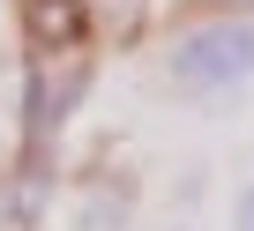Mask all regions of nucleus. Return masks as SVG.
Here are the masks:
<instances>
[{
	"mask_svg": "<svg viewBox=\"0 0 254 231\" xmlns=\"http://www.w3.org/2000/svg\"><path fill=\"white\" fill-rule=\"evenodd\" d=\"M232 231H254V186H239V201H232Z\"/></svg>",
	"mask_w": 254,
	"mask_h": 231,
	"instance_id": "4",
	"label": "nucleus"
},
{
	"mask_svg": "<svg viewBox=\"0 0 254 231\" xmlns=\"http://www.w3.org/2000/svg\"><path fill=\"white\" fill-rule=\"evenodd\" d=\"M165 82L187 97H224L239 82H254V15H209L187 23L165 45Z\"/></svg>",
	"mask_w": 254,
	"mask_h": 231,
	"instance_id": "1",
	"label": "nucleus"
},
{
	"mask_svg": "<svg viewBox=\"0 0 254 231\" xmlns=\"http://www.w3.org/2000/svg\"><path fill=\"white\" fill-rule=\"evenodd\" d=\"M172 231H194V224H172Z\"/></svg>",
	"mask_w": 254,
	"mask_h": 231,
	"instance_id": "6",
	"label": "nucleus"
},
{
	"mask_svg": "<svg viewBox=\"0 0 254 231\" xmlns=\"http://www.w3.org/2000/svg\"><path fill=\"white\" fill-rule=\"evenodd\" d=\"M127 216H135V186L127 179H90L75 201V231H120Z\"/></svg>",
	"mask_w": 254,
	"mask_h": 231,
	"instance_id": "3",
	"label": "nucleus"
},
{
	"mask_svg": "<svg viewBox=\"0 0 254 231\" xmlns=\"http://www.w3.org/2000/svg\"><path fill=\"white\" fill-rule=\"evenodd\" d=\"M23 30L38 52H75L82 45V0H23Z\"/></svg>",
	"mask_w": 254,
	"mask_h": 231,
	"instance_id": "2",
	"label": "nucleus"
},
{
	"mask_svg": "<svg viewBox=\"0 0 254 231\" xmlns=\"http://www.w3.org/2000/svg\"><path fill=\"white\" fill-rule=\"evenodd\" d=\"M217 15H254V0H209Z\"/></svg>",
	"mask_w": 254,
	"mask_h": 231,
	"instance_id": "5",
	"label": "nucleus"
}]
</instances>
